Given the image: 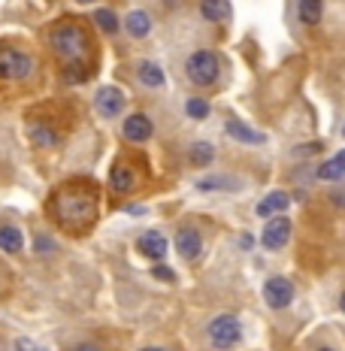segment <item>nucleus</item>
<instances>
[{"label":"nucleus","instance_id":"obj_1","mask_svg":"<svg viewBox=\"0 0 345 351\" xmlns=\"http://www.w3.org/2000/svg\"><path fill=\"white\" fill-rule=\"evenodd\" d=\"M52 215L64 228L82 230L97 218V188L91 182H70L52 197Z\"/></svg>","mask_w":345,"mask_h":351},{"label":"nucleus","instance_id":"obj_2","mask_svg":"<svg viewBox=\"0 0 345 351\" xmlns=\"http://www.w3.org/2000/svg\"><path fill=\"white\" fill-rule=\"evenodd\" d=\"M52 49L64 61V79L67 82H85L88 79V40L76 25H61L52 31Z\"/></svg>","mask_w":345,"mask_h":351},{"label":"nucleus","instance_id":"obj_3","mask_svg":"<svg viewBox=\"0 0 345 351\" xmlns=\"http://www.w3.org/2000/svg\"><path fill=\"white\" fill-rule=\"evenodd\" d=\"M185 70H188V79L194 85H212L218 79V55L215 52H194L188 58V64H185Z\"/></svg>","mask_w":345,"mask_h":351},{"label":"nucleus","instance_id":"obj_4","mask_svg":"<svg viewBox=\"0 0 345 351\" xmlns=\"http://www.w3.org/2000/svg\"><path fill=\"white\" fill-rule=\"evenodd\" d=\"M27 73H31V55L19 52V49H3V52H0V79L19 82Z\"/></svg>","mask_w":345,"mask_h":351},{"label":"nucleus","instance_id":"obj_5","mask_svg":"<svg viewBox=\"0 0 345 351\" xmlns=\"http://www.w3.org/2000/svg\"><path fill=\"white\" fill-rule=\"evenodd\" d=\"M239 336H242V327H239V321L233 318V315H218V318L209 324V339L215 342L218 348L237 346Z\"/></svg>","mask_w":345,"mask_h":351},{"label":"nucleus","instance_id":"obj_6","mask_svg":"<svg viewBox=\"0 0 345 351\" xmlns=\"http://www.w3.org/2000/svg\"><path fill=\"white\" fill-rule=\"evenodd\" d=\"M263 300H267L270 309H285L294 300V285L288 279H282V276H276V279L263 285Z\"/></svg>","mask_w":345,"mask_h":351},{"label":"nucleus","instance_id":"obj_7","mask_svg":"<svg viewBox=\"0 0 345 351\" xmlns=\"http://www.w3.org/2000/svg\"><path fill=\"white\" fill-rule=\"evenodd\" d=\"M291 239V221L285 215H276V218H270V224L263 228V233H261V243H263V248H285V243Z\"/></svg>","mask_w":345,"mask_h":351},{"label":"nucleus","instance_id":"obj_8","mask_svg":"<svg viewBox=\"0 0 345 351\" xmlns=\"http://www.w3.org/2000/svg\"><path fill=\"white\" fill-rule=\"evenodd\" d=\"M152 119L149 115H143V112H134V115H128V119H124V128H121V134H124V140L128 143H145L152 136Z\"/></svg>","mask_w":345,"mask_h":351},{"label":"nucleus","instance_id":"obj_9","mask_svg":"<svg viewBox=\"0 0 345 351\" xmlns=\"http://www.w3.org/2000/svg\"><path fill=\"white\" fill-rule=\"evenodd\" d=\"M94 104H97V109L106 115V119H112V115H119L124 109V91L115 85H106L97 91V97H94Z\"/></svg>","mask_w":345,"mask_h":351},{"label":"nucleus","instance_id":"obj_10","mask_svg":"<svg viewBox=\"0 0 345 351\" xmlns=\"http://www.w3.org/2000/svg\"><path fill=\"white\" fill-rule=\"evenodd\" d=\"M136 248H139V254H143V258L160 261L167 254V239H164V233H158V230H145V233H139Z\"/></svg>","mask_w":345,"mask_h":351},{"label":"nucleus","instance_id":"obj_11","mask_svg":"<svg viewBox=\"0 0 345 351\" xmlns=\"http://www.w3.org/2000/svg\"><path fill=\"white\" fill-rule=\"evenodd\" d=\"M176 248H179V254L185 261H194L203 248V237L194 228H182L179 233H176Z\"/></svg>","mask_w":345,"mask_h":351},{"label":"nucleus","instance_id":"obj_12","mask_svg":"<svg viewBox=\"0 0 345 351\" xmlns=\"http://www.w3.org/2000/svg\"><path fill=\"white\" fill-rule=\"evenodd\" d=\"M109 185H112V191H115V194H130V191H134V185H136V173H134V167H128V164H115V167H112V173H109Z\"/></svg>","mask_w":345,"mask_h":351},{"label":"nucleus","instance_id":"obj_13","mask_svg":"<svg viewBox=\"0 0 345 351\" xmlns=\"http://www.w3.org/2000/svg\"><path fill=\"white\" fill-rule=\"evenodd\" d=\"M288 203H291V197L285 194V191H270V194L258 203V209H254V212H258L261 218H273L276 212H285V209H288Z\"/></svg>","mask_w":345,"mask_h":351},{"label":"nucleus","instance_id":"obj_14","mask_svg":"<svg viewBox=\"0 0 345 351\" xmlns=\"http://www.w3.org/2000/svg\"><path fill=\"white\" fill-rule=\"evenodd\" d=\"M227 136H233V140H239V143H248V145H261L267 136L258 134V130H252L248 124H242V121H227Z\"/></svg>","mask_w":345,"mask_h":351},{"label":"nucleus","instance_id":"obj_15","mask_svg":"<svg viewBox=\"0 0 345 351\" xmlns=\"http://www.w3.org/2000/svg\"><path fill=\"white\" fill-rule=\"evenodd\" d=\"M297 16H300V21L303 25H318L321 21V16H324V3L321 0H300L297 3Z\"/></svg>","mask_w":345,"mask_h":351},{"label":"nucleus","instance_id":"obj_16","mask_svg":"<svg viewBox=\"0 0 345 351\" xmlns=\"http://www.w3.org/2000/svg\"><path fill=\"white\" fill-rule=\"evenodd\" d=\"M124 27H128V34L130 36H136V40H139V36H145V34H149L152 31V19H149V12H130V16L128 19H124Z\"/></svg>","mask_w":345,"mask_h":351},{"label":"nucleus","instance_id":"obj_17","mask_svg":"<svg viewBox=\"0 0 345 351\" xmlns=\"http://www.w3.org/2000/svg\"><path fill=\"white\" fill-rule=\"evenodd\" d=\"M200 12H203V19H209V21H224L230 16V0H203Z\"/></svg>","mask_w":345,"mask_h":351},{"label":"nucleus","instance_id":"obj_18","mask_svg":"<svg viewBox=\"0 0 345 351\" xmlns=\"http://www.w3.org/2000/svg\"><path fill=\"white\" fill-rule=\"evenodd\" d=\"M342 176H345V149L336 158H330L327 164H321V170H318V179H324V182H336Z\"/></svg>","mask_w":345,"mask_h":351},{"label":"nucleus","instance_id":"obj_19","mask_svg":"<svg viewBox=\"0 0 345 351\" xmlns=\"http://www.w3.org/2000/svg\"><path fill=\"white\" fill-rule=\"evenodd\" d=\"M139 79H143V82L149 85V88H158V85L167 82L164 70H160L158 64H152V61H143V64H139Z\"/></svg>","mask_w":345,"mask_h":351},{"label":"nucleus","instance_id":"obj_20","mask_svg":"<svg viewBox=\"0 0 345 351\" xmlns=\"http://www.w3.org/2000/svg\"><path fill=\"white\" fill-rule=\"evenodd\" d=\"M0 248H3V252H19L21 248V230L19 228H12V224H3V228H0Z\"/></svg>","mask_w":345,"mask_h":351},{"label":"nucleus","instance_id":"obj_21","mask_svg":"<svg viewBox=\"0 0 345 351\" xmlns=\"http://www.w3.org/2000/svg\"><path fill=\"white\" fill-rule=\"evenodd\" d=\"M212 158H215V152H212L209 143H194L191 145V164L194 167H206V164H212Z\"/></svg>","mask_w":345,"mask_h":351},{"label":"nucleus","instance_id":"obj_22","mask_svg":"<svg viewBox=\"0 0 345 351\" xmlns=\"http://www.w3.org/2000/svg\"><path fill=\"white\" fill-rule=\"evenodd\" d=\"M94 21H97V27H100V31H106V34L119 31V19H115L112 10H97V12H94Z\"/></svg>","mask_w":345,"mask_h":351},{"label":"nucleus","instance_id":"obj_23","mask_svg":"<svg viewBox=\"0 0 345 351\" xmlns=\"http://www.w3.org/2000/svg\"><path fill=\"white\" fill-rule=\"evenodd\" d=\"M185 112L191 115V119H206V115H209V104H206V100H200V97H191L185 104Z\"/></svg>","mask_w":345,"mask_h":351},{"label":"nucleus","instance_id":"obj_24","mask_svg":"<svg viewBox=\"0 0 345 351\" xmlns=\"http://www.w3.org/2000/svg\"><path fill=\"white\" fill-rule=\"evenodd\" d=\"M200 188H203V191H209V188H233V182H227V179H206V182H200Z\"/></svg>","mask_w":345,"mask_h":351},{"label":"nucleus","instance_id":"obj_25","mask_svg":"<svg viewBox=\"0 0 345 351\" xmlns=\"http://www.w3.org/2000/svg\"><path fill=\"white\" fill-rule=\"evenodd\" d=\"M152 276H155V279H160V282H173V279H176L170 267H155V269H152Z\"/></svg>","mask_w":345,"mask_h":351},{"label":"nucleus","instance_id":"obj_26","mask_svg":"<svg viewBox=\"0 0 345 351\" xmlns=\"http://www.w3.org/2000/svg\"><path fill=\"white\" fill-rule=\"evenodd\" d=\"M34 140L43 143V145H55V136L49 134V130H34Z\"/></svg>","mask_w":345,"mask_h":351},{"label":"nucleus","instance_id":"obj_27","mask_svg":"<svg viewBox=\"0 0 345 351\" xmlns=\"http://www.w3.org/2000/svg\"><path fill=\"white\" fill-rule=\"evenodd\" d=\"M52 245H55V243H52L49 237H36V252H40V254H43V252H52Z\"/></svg>","mask_w":345,"mask_h":351},{"label":"nucleus","instance_id":"obj_28","mask_svg":"<svg viewBox=\"0 0 345 351\" xmlns=\"http://www.w3.org/2000/svg\"><path fill=\"white\" fill-rule=\"evenodd\" d=\"M16 351H40L31 339H16Z\"/></svg>","mask_w":345,"mask_h":351},{"label":"nucleus","instance_id":"obj_29","mask_svg":"<svg viewBox=\"0 0 345 351\" xmlns=\"http://www.w3.org/2000/svg\"><path fill=\"white\" fill-rule=\"evenodd\" d=\"M76 351H100L97 346H76Z\"/></svg>","mask_w":345,"mask_h":351},{"label":"nucleus","instance_id":"obj_30","mask_svg":"<svg viewBox=\"0 0 345 351\" xmlns=\"http://www.w3.org/2000/svg\"><path fill=\"white\" fill-rule=\"evenodd\" d=\"M139 351H167V348H158V346H149V348H139Z\"/></svg>","mask_w":345,"mask_h":351},{"label":"nucleus","instance_id":"obj_31","mask_svg":"<svg viewBox=\"0 0 345 351\" xmlns=\"http://www.w3.org/2000/svg\"><path fill=\"white\" fill-rule=\"evenodd\" d=\"M340 309L345 312V291H342V297H340Z\"/></svg>","mask_w":345,"mask_h":351},{"label":"nucleus","instance_id":"obj_32","mask_svg":"<svg viewBox=\"0 0 345 351\" xmlns=\"http://www.w3.org/2000/svg\"><path fill=\"white\" fill-rule=\"evenodd\" d=\"M82 3H91V0H82Z\"/></svg>","mask_w":345,"mask_h":351},{"label":"nucleus","instance_id":"obj_33","mask_svg":"<svg viewBox=\"0 0 345 351\" xmlns=\"http://www.w3.org/2000/svg\"><path fill=\"white\" fill-rule=\"evenodd\" d=\"M321 351H330V348H321Z\"/></svg>","mask_w":345,"mask_h":351}]
</instances>
